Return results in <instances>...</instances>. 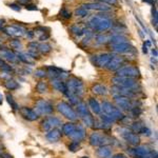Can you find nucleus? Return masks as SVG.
I'll return each instance as SVG.
<instances>
[{
  "instance_id": "nucleus-1",
  "label": "nucleus",
  "mask_w": 158,
  "mask_h": 158,
  "mask_svg": "<svg viewBox=\"0 0 158 158\" xmlns=\"http://www.w3.org/2000/svg\"><path fill=\"white\" fill-rule=\"evenodd\" d=\"M101 112H102L101 119L104 121L110 123V125H112L113 122L117 121V120H122V118L125 117L120 110L115 108L112 104H110L108 101L102 102V104H101Z\"/></svg>"
},
{
  "instance_id": "nucleus-2",
  "label": "nucleus",
  "mask_w": 158,
  "mask_h": 158,
  "mask_svg": "<svg viewBox=\"0 0 158 158\" xmlns=\"http://www.w3.org/2000/svg\"><path fill=\"white\" fill-rule=\"evenodd\" d=\"M112 20L106 15V13L99 14V15L93 16L90 21H89V27H91L92 31L95 32H104L112 27Z\"/></svg>"
},
{
  "instance_id": "nucleus-3",
  "label": "nucleus",
  "mask_w": 158,
  "mask_h": 158,
  "mask_svg": "<svg viewBox=\"0 0 158 158\" xmlns=\"http://www.w3.org/2000/svg\"><path fill=\"white\" fill-rule=\"evenodd\" d=\"M67 84V96H77V97H81L83 94V83L81 80L78 78L72 77L65 82Z\"/></svg>"
},
{
  "instance_id": "nucleus-4",
  "label": "nucleus",
  "mask_w": 158,
  "mask_h": 158,
  "mask_svg": "<svg viewBox=\"0 0 158 158\" xmlns=\"http://www.w3.org/2000/svg\"><path fill=\"white\" fill-rule=\"evenodd\" d=\"M112 81L114 82V85H116V86L130 89V90H134V91H137V89L139 88V83L135 78L116 76L112 79Z\"/></svg>"
},
{
  "instance_id": "nucleus-5",
  "label": "nucleus",
  "mask_w": 158,
  "mask_h": 158,
  "mask_svg": "<svg viewBox=\"0 0 158 158\" xmlns=\"http://www.w3.org/2000/svg\"><path fill=\"white\" fill-rule=\"evenodd\" d=\"M90 144L93 146H108L109 143H111L112 139L108 137L104 134L98 133V132H94L91 134L90 136Z\"/></svg>"
},
{
  "instance_id": "nucleus-6",
  "label": "nucleus",
  "mask_w": 158,
  "mask_h": 158,
  "mask_svg": "<svg viewBox=\"0 0 158 158\" xmlns=\"http://www.w3.org/2000/svg\"><path fill=\"white\" fill-rule=\"evenodd\" d=\"M57 110L58 112L61 113L62 115L65 117V118L70 119V120H76L78 118L76 112L73 110V108L67 104V102H64V101H61L57 104Z\"/></svg>"
},
{
  "instance_id": "nucleus-7",
  "label": "nucleus",
  "mask_w": 158,
  "mask_h": 158,
  "mask_svg": "<svg viewBox=\"0 0 158 158\" xmlns=\"http://www.w3.org/2000/svg\"><path fill=\"white\" fill-rule=\"evenodd\" d=\"M116 76L136 78V77H139V70L136 67L125 65V67H121L120 69L116 71Z\"/></svg>"
},
{
  "instance_id": "nucleus-8",
  "label": "nucleus",
  "mask_w": 158,
  "mask_h": 158,
  "mask_svg": "<svg viewBox=\"0 0 158 158\" xmlns=\"http://www.w3.org/2000/svg\"><path fill=\"white\" fill-rule=\"evenodd\" d=\"M35 109L37 111V114L39 115H49L54 111V108H53V104L48 100H44V99H40L36 102V106H35Z\"/></svg>"
},
{
  "instance_id": "nucleus-9",
  "label": "nucleus",
  "mask_w": 158,
  "mask_h": 158,
  "mask_svg": "<svg viewBox=\"0 0 158 158\" xmlns=\"http://www.w3.org/2000/svg\"><path fill=\"white\" fill-rule=\"evenodd\" d=\"M119 132H120L119 134L121 135L122 138H123L128 143H130L131 146H138V144H139L140 138L137 134L129 131L128 129H120Z\"/></svg>"
},
{
  "instance_id": "nucleus-10",
  "label": "nucleus",
  "mask_w": 158,
  "mask_h": 158,
  "mask_svg": "<svg viewBox=\"0 0 158 158\" xmlns=\"http://www.w3.org/2000/svg\"><path fill=\"white\" fill-rule=\"evenodd\" d=\"M113 55L109 54V53H104V54L100 55H96V56H93L91 58L92 63L96 65L97 67H106L108 65V63L110 62V60L112 59Z\"/></svg>"
},
{
  "instance_id": "nucleus-11",
  "label": "nucleus",
  "mask_w": 158,
  "mask_h": 158,
  "mask_svg": "<svg viewBox=\"0 0 158 158\" xmlns=\"http://www.w3.org/2000/svg\"><path fill=\"white\" fill-rule=\"evenodd\" d=\"M60 125V119H58L57 117H54V116H49V117L44 118L41 121V128H42L43 131L46 132L51 131L53 129H57Z\"/></svg>"
},
{
  "instance_id": "nucleus-12",
  "label": "nucleus",
  "mask_w": 158,
  "mask_h": 158,
  "mask_svg": "<svg viewBox=\"0 0 158 158\" xmlns=\"http://www.w3.org/2000/svg\"><path fill=\"white\" fill-rule=\"evenodd\" d=\"M82 7L84 10H96V11H99V12H109L111 7H110L109 4L104 2H90V3H83L82 4Z\"/></svg>"
},
{
  "instance_id": "nucleus-13",
  "label": "nucleus",
  "mask_w": 158,
  "mask_h": 158,
  "mask_svg": "<svg viewBox=\"0 0 158 158\" xmlns=\"http://www.w3.org/2000/svg\"><path fill=\"white\" fill-rule=\"evenodd\" d=\"M114 99H115L116 104H117L119 108H121L122 110L131 111L133 108H135L134 102L130 99V98L122 97V96H114Z\"/></svg>"
},
{
  "instance_id": "nucleus-14",
  "label": "nucleus",
  "mask_w": 158,
  "mask_h": 158,
  "mask_svg": "<svg viewBox=\"0 0 158 158\" xmlns=\"http://www.w3.org/2000/svg\"><path fill=\"white\" fill-rule=\"evenodd\" d=\"M112 93L114 94V96H122V97H127L131 99L132 97H134L136 95L137 91L134 90H130V89H125L120 88V86H116L114 85L112 88Z\"/></svg>"
},
{
  "instance_id": "nucleus-15",
  "label": "nucleus",
  "mask_w": 158,
  "mask_h": 158,
  "mask_svg": "<svg viewBox=\"0 0 158 158\" xmlns=\"http://www.w3.org/2000/svg\"><path fill=\"white\" fill-rule=\"evenodd\" d=\"M19 113H20V115L23 118H25L29 121H35V120L39 118V115L36 113V111H34V110L30 109V108H27V106L21 108L19 110Z\"/></svg>"
},
{
  "instance_id": "nucleus-16",
  "label": "nucleus",
  "mask_w": 158,
  "mask_h": 158,
  "mask_svg": "<svg viewBox=\"0 0 158 158\" xmlns=\"http://www.w3.org/2000/svg\"><path fill=\"white\" fill-rule=\"evenodd\" d=\"M3 32L9 35V36H22L25 35V33L27 32L25 27H19V25H12V27H6L5 29H3Z\"/></svg>"
},
{
  "instance_id": "nucleus-17",
  "label": "nucleus",
  "mask_w": 158,
  "mask_h": 158,
  "mask_svg": "<svg viewBox=\"0 0 158 158\" xmlns=\"http://www.w3.org/2000/svg\"><path fill=\"white\" fill-rule=\"evenodd\" d=\"M112 51L118 54H128V53L134 52V48L129 42H123L112 46Z\"/></svg>"
},
{
  "instance_id": "nucleus-18",
  "label": "nucleus",
  "mask_w": 158,
  "mask_h": 158,
  "mask_svg": "<svg viewBox=\"0 0 158 158\" xmlns=\"http://www.w3.org/2000/svg\"><path fill=\"white\" fill-rule=\"evenodd\" d=\"M125 62V59L123 57H120V56H113L112 59L110 60V62L106 65V69L110 71H117L118 69L121 67V65Z\"/></svg>"
},
{
  "instance_id": "nucleus-19",
  "label": "nucleus",
  "mask_w": 158,
  "mask_h": 158,
  "mask_svg": "<svg viewBox=\"0 0 158 158\" xmlns=\"http://www.w3.org/2000/svg\"><path fill=\"white\" fill-rule=\"evenodd\" d=\"M84 136H85V130L82 125H77L73 133L70 135L71 138H72L74 141H77V142H79L80 140L83 139Z\"/></svg>"
},
{
  "instance_id": "nucleus-20",
  "label": "nucleus",
  "mask_w": 158,
  "mask_h": 158,
  "mask_svg": "<svg viewBox=\"0 0 158 158\" xmlns=\"http://www.w3.org/2000/svg\"><path fill=\"white\" fill-rule=\"evenodd\" d=\"M96 155L98 158H110L112 155V149L110 146H101L96 151Z\"/></svg>"
},
{
  "instance_id": "nucleus-21",
  "label": "nucleus",
  "mask_w": 158,
  "mask_h": 158,
  "mask_svg": "<svg viewBox=\"0 0 158 158\" xmlns=\"http://www.w3.org/2000/svg\"><path fill=\"white\" fill-rule=\"evenodd\" d=\"M46 139L51 141V142H56L61 138V131L58 129H53L51 131L48 132V134L46 135Z\"/></svg>"
},
{
  "instance_id": "nucleus-22",
  "label": "nucleus",
  "mask_w": 158,
  "mask_h": 158,
  "mask_svg": "<svg viewBox=\"0 0 158 158\" xmlns=\"http://www.w3.org/2000/svg\"><path fill=\"white\" fill-rule=\"evenodd\" d=\"M52 85L55 90H57V91L61 92V93H63L64 95L67 94V84H65V82H63V80L58 79V78L53 79Z\"/></svg>"
},
{
  "instance_id": "nucleus-23",
  "label": "nucleus",
  "mask_w": 158,
  "mask_h": 158,
  "mask_svg": "<svg viewBox=\"0 0 158 158\" xmlns=\"http://www.w3.org/2000/svg\"><path fill=\"white\" fill-rule=\"evenodd\" d=\"M62 70L58 69L56 67H46V76H49L50 78L52 79H57L60 76Z\"/></svg>"
},
{
  "instance_id": "nucleus-24",
  "label": "nucleus",
  "mask_w": 158,
  "mask_h": 158,
  "mask_svg": "<svg viewBox=\"0 0 158 158\" xmlns=\"http://www.w3.org/2000/svg\"><path fill=\"white\" fill-rule=\"evenodd\" d=\"M76 111H77V116H80V117H84V116L89 115L90 112H89V108L88 106L83 102H79V104H76Z\"/></svg>"
},
{
  "instance_id": "nucleus-25",
  "label": "nucleus",
  "mask_w": 158,
  "mask_h": 158,
  "mask_svg": "<svg viewBox=\"0 0 158 158\" xmlns=\"http://www.w3.org/2000/svg\"><path fill=\"white\" fill-rule=\"evenodd\" d=\"M89 106H90V109H91L95 114L99 115L101 113V106L95 98H90V99H89Z\"/></svg>"
},
{
  "instance_id": "nucleus-26",
  "label": "nucleus",
  "mask_w": 158,
  "mask_h": 158,
  "mask_svg": "<svg viewBox=\"0 0 158 158\" xmlns=\"http://www.w3.org/2000/svg\"><path fill=\"white\" fill-rule=\"evenodd\" d=\"M109 42H111L112 46L114 44H119V43H123V42H128V40L125 36H122L120 34H116V35H113L111 38H110Z\"/></svg>"
},
{
  "instance_id": "nucleus-27",
  "label": "nucleus",
  "mask_w": 158,
  "mask_h": 158,
  "mask_svg": "<svg viewBox=\"0 0 158 158\" xmlns=\"http://www.w3.org/2000/svg\"><path fill=\"white\" fill-rule=\"evenodd\" d=\"M0 54H1L2 57L5 58L6 60L11 61V62H15V61L17 60V56L13 52H11V50L4 49L3 51H0Z\"/></svg>"
},
{
  "instance_id": "nucleus-28",
  "label": "nucleus",
  "mask_w": 158,
  "mask_h": 158,
  "mask_svg": "<svg viewBox=\"0 0 158 158\" xmlns=\"http://www.w3.org/2000/svg\"><path fill=\"white\" fill-rule=\"evenodd\" d=\"M92 92L96 95H106L108 93V89L102 84H94L92 86Z\"/></svg>"
},
{
  "instance_id": "nucleus-29",
  "label": "nucleus",
  "mask_w": 158,
  "mask_h": 158,
  "mask_svg": "<svg viewBox=\"0 0 158 158\" xmlns=\"http://www.w3.org/2000/svg\"><path fill=\"white\" fill-rule=\"evenodd\" d=\"M17 59H19V61H21L25 64H34V61L31 59V57L27 54L25 53H18L17 54Z\"/></svg>"
},
{
  "instance_id": "nucleus-30",
  "label": "nucleus",
  "mask_w": 158,
  "mask_h": 158,
  "mask_svg": "<svg viewBox=\"0 0 158 158\" xmlns=\"http://www.w3.org/2000/svg\"><path fill=\"white\" fill-rule=\"evenodd\" d=\"M75 128H76V125H74V123H71V122H69V123H65V125H63V127H62V133H63L64 135L70 136L71 134L74 132Z\"/></svg>"
},
{
  "instance_id": "nucleus-31",
  "label": "nucleus",
  "mask_w": 158,
  "mask_h": 158,
  "mask_svg": "<svg viewBox=\"0 0 158 158\" xmlns=\"http://www.w3.org/2000/svg\"><path fill=\"white\" fill-rule=\"evenodd\" d=\"M111 125L110 123L108 122L104 121L102 119H100L99 121H94V125H93V128H96L98 130H108V129L111 128Z\"/></svg>"
},
{
  "instance_id": "nucleus-32",
  "label": "nucleus",
  "mask_w": 158,
  "mask_h": 158,
  "mask_svg": "<svg viewBox=\"0 0 158 158\" xmlns=\"http://www.w3.org/2000/svg\"><path fill=\"white\" fill-rule=\"evenodd\" d=\"M82 121H83V125L86 127V128H93V125H94V118H93V116L91 114H89V115L84 116V117H82Z\"/></svg>"
},
{
  "instance_id": "nucleus-33",
  "label": "nucleus",
  "mask_w": 158,
  "mask_h": 158,
  "mask_svg": "<svg viewBox=\"0 0 158 158\" xmlns=\"http://www.w3.org/2000/svg\"><path fill=\"white\" fill-rule=\"evenodd\" d=\"M38 51H39L41 54H48V53H50L51 51H52V46H51V44H49V43H40V44H38Z\"/></svg>"
},
{
  "instance_id": "nucleus-34",
  "label": "nucleus",
  "mask_w": 158,
  "mask_h": 158,
  "mask_svg": "<svg viewBox=\"0 0 158 158\" xmlns=\"http://www.w3.org/2000/svg\"><path fill=\"white\" fill-rule=\"evenodd\" d=\"M36 91L39 94H44L48 92V83L44 81H39L36 84Z\"/></svg>"
},
{
  "instance_id": "nucleus-35",
  "label": "nucleus",
  "mask_w": 158,
  "mask_h": 158,
  "mask_svg": "<svg viewBox=\"0 0 158 158\" xmlns=\"http://www.w3.org/2000/svg\"><path fill=\"white\" fill-rule=\"evenodd\" d=\"M4 86H5L7 90H10V91H13V90L18 89L19 84H18V82H16L15 80H13V79H9V80H6V81L4 82Z\"/></svg>"
},
{
  "instance_id": "nucleus-36",
  "label": "nucleus",
  "mask_w": 158,
  "mask_h": 158,
  "mask_svg": "<svg viewBox=\"0 0 158 158\" xmlns=\"http://www.w3.org/2000/svg\"><path fill=\"white\" fill-rule=\"evenodd\" d=\"M70 31L71 33L74 34V35H76V36H82L83 35V29H81L80 27H78V25H72V27H70Z\"/></svg>"
},
{
  "instance_id": "nucleus-37",
  "label": "nucleus",
  "mask_w": 158,
  "mask_h": 158,
  "mask_svg": "<svg viewBox=\"0 0 158 158\" xmlns=\"http://www.w3.org/2000/svg\"><path fill=\"white\" fill-rule=\"evenodd\" d=\"M5 97H6V100H7V102H9V104L11 106V108H12V109L14 110V111L18 110V104H17V102H16V101L14 100V98H13L12 95L6 94Z\"/></svg>"
},
{
  "instance_id": "nucleus-38",
  "label": "nucleus",
  "mask_w": 158,
  "mask_h": 158,
  "mask_svg": "<svg viewBox=\"0 0 158 158\" xmlns=\"http://www.w3.org/2000/svg\"><path fill=\"white\" fill-rule=\"evenodd\" d=\"M143 127H144V125H142L141 122H134L132 125V131H133V133L140 134V131Z\"/></svg>"
},
{
  "instance_id": "nucleus-39",
  "label": "nucleus",
  "mask_w": 158,
  "mask_h": 158,
  "mask_svg": "<svg viewBox=\"0 0 158 158\" xmlns=\"http://www.w3.org/2000/svg\"><path fill=\"white\" fill-rule=\"evenodd\" d=\"M75 15L77 16V17H81V18H83V17H86V16L89 15V13L86 10H84L83 7H79V9H77L76 11H75Z\"/></svg>"
},
{
  "instance_id": "nucleus-40",
  "label": "nucleus",
  "mask_w": 158,
  "mask_h": 158,
  "mask_svg": "<svg viewBox=\"0 0 158 158\" xmlns=\"http://www.w3.org/2000/svg\"><path fill=\"white\" fill-rule=\"evenodd\" d=\"M95 40H96V42L98 44H104V43H106L109 41V38L104 35H97V36L95 37Z\"/></svg>"
},
{
  "instance_id": "nucleus-41",
  "label": "nucleus",
  "mask_w": 158,
  "mask_h": 158,
  "mask_svg": "<svg viewBox=\"0 0 158 158\" xmlns=\"http://www.w3.org/2000/svg\"><path fill=\"white\" fill-rule=\"evenodd\" d=\"M35 77L37 78H43V77L46 76V71L44 69H38V70L35 71V73H34Z\"/></svg>"
},
{
  "instance_id": "nucleus-42",
  "label": "nucleus",
  "mask_w": 158,
  "mask_h": 158,
  "mask_svg": "<svg viewBox=\"0 0 158 158\" xmlns=\"http://www.w3.org/2000/svg\"><path fill=\"white\" fill-rule=\"evenodd\" d=\"M60 16L63 19H70L72 17V14H71L70 11H67V9H62L60 11Z\"/></svg>"
},
{
  "instance_id": "nucleus-43",
  "label": "nucleus",
  "mask_w": 158,
  "mask_h": 158,
  "mask_svg": "<svg viewBox=\"0 0 158 158\" xmlns=\"http://www.w3.org/2000/svg\"><path fill=\"white\" fill-rule=\"evenodd\" d=\"M78 148H79V142H77V141L71 142L70 146H69V150L72 151V152H76L77 150H78Z\"/></svg>"
},
{
  "instance_id": "nucleus-44",
  "label": "nucleus",
  "mask_w": 158,
  "mask_h": 158,
  "mask_svg": "<svg viewBox=\"0 0 158 158\" xmlns=\"http://www.w3.org/2000/svg\"><path fill=\"white\" fill-rule=\"evenodd\" d=\"M10 44H11V46H12L13 49H16V50H18V49H20V48H21V43L19 42V40H17V39L12 40Z\"/></svg>"
},
{
  "instance_id": "nucleus-45",
  "label": "nucleus",
  "mask_w": 158,
  "mask_h": 158,
  "mask_svg": "<svg viewBox=\"0 0 158 158\" xmlns=\"http://www.w3.org/2000/svg\"><path fill=\"white\" fill-rule=\"evenodd\" d=\"M96 2H104L109 4V5H116L117 4V0H95Z\"/></svg>"
},
{
  "instance_id": "nucleus-46",
  "label": "nucleus",
  "mask_w": 158,
  "mask_h": 158,
  "mask_svg": "<svg viewBox=\"0 0 158 158\" xmlns=\"http://www.w3.org/2000/svg\"><path fill=\"white\" fill-rule=\"evenodd\" d=\"M9 6L11 7V9L14 10V11H17V12H19V11L21 10L20 5H18V4H15V3H11V4H9Z\"/></svg>"
},
{
  "instance_id": "nucleus-47",
  "label": "nucleus",
  "mask_w": 158,
  "mask_h": 158,
  "mask_svg": "<svg viewBox=\"0 0 158 158\" xmlns=\"http://www.w3.org/2000/svg\"><path fill=\"white\" fill-rule=\"evenodd\" d=\"M50 38V34H49V32L48 33H43L41 36L39 37V40L40 41H44V40H48Z\"/></svg>"
},
{
  "instance_id": "nucleus-48",
  "label": "nucleus",
  "mask_w": 158,
  "mask_h": 158,
  "mask_svg": "<svg viewBox=\"0 0 158 158\" xmlns=\"http://www.w3.org/2000/svg\"><path fill=\"white\" fill-rule=\"evenodd\" d=\"M25 7L27 10H30V11H37V6L35 4H27Z\"/></svg>"
},
{
  "instance_id": "nucleus-49",
  "label": "nucleus",
  "mask_w": 158,
  "mask_h": 158,
  "mask_svg": "<svg viewBox=\"0 0 158 158\" xmlns=\"http://www.w3.org/2000/svg\"><path fill=\"white\" fill-rule=\"evenodd\" d=\"M27 46H29L30 49H36V48H38V43L36 41H34V42H30Z\"/></svg>"
},
{
  "instance_id": "nucleus-50",
  "label": "nucleus",
  "mask_w": 158,
  "mask_h": 158,
  "mask_svg": "<svg viewBox=\"0 0 158 158\" xmlns=\"http://www.w3.org/2000/svg\"><path fill=\"white\" fill-rule=\"evenodd\" d=\"M0 158H13V156L11 154H9V153H1Z\"/></svg>"
},
{
  "instance_id": "nucleus-51",
  "label": "nucleus",
  "mask_w": 158,
  "mask_h": 158,
  "mask_svg": "<svg viewBox=\"0 0 158 158\" xmlns=\"http://www.w3.org/2000/svg\"><path fill=\"white\" fill-rule=\"evenodd\" d=\"M112 158H128V157H127L125 155H123V154H120V153H119V154H116V155H114Z\"/></svg>"
},
{
  "instance_id": "nucleus-52",
  "label": "nucleus",
  "mask_w": 158,
  "mask_h": 158,
  "mask_svg": "<svg viewBox=\"0 0 158 158\" xmlns=\"http://www.w3.org/2000/svg\"><path fill=\"white\" fill-rule=\"evenodd\" d=\"M27 38H30V39H32V38H33V36H34V32H32V31H30V32H27Z\"/></svg>"
},
{
  "instance_id": "nucleus-53",
  "label": "nucleus",
  "mask_w": 158,
  "mask_h": 158,
  "mask_svg": "<svg viewBox=\"0 0 158 158\" xmlns=\"http://www.w3.org/2000/svg\"><path fill=\"white\" fill-rule=\"evenodd\" d=\"M143 1L150 3V4H152V5H154V2H155V0H143Z\"/></svg>"
},
{
  "instance_id": "nucleus-54",
  "label": "nucleus",
  "mask_w": 158,
  "mask_h": 158,
  "mask_svg": "<svg viewBox=\"0 0 158 158\" xmlns=\"http://www.w3.org/2000/svg\"><path fill=\"white\" fill-rule=\"evenodd\" d=\"M143 53L144 54L148 53V46H146V44H143Z\"/></svg>"
},
{
  "instance_id": "nucleus-55",
  "label": "nucleus",
  "mask_w": 158,
  "mask_h": 158,
  "mask_svg": "<svg viewBox=\"0 0 158 158\" xmlns=\"http://www.w3.org/2000/svg\"><path fill=\"white\" fill-rule=\"evenodd\" d=\"M19 1H21V2H29L31 0H19Z\"/></svg>"
},
{
  "instance_id": "nucleus-56",
  "label": "nucleus",
  "mask_w": 158,
  "mask_h": 158,
  "mask_svg": "<svg viewBox=\"0 0 158 158\" xmlns=\"http://www.w3.org/2000/svg\"><path fill=\"white\" fill-rule=\"evenodd\" d=\"M0 104H2V97H1V95H0Z\"/></svg>"
},
{
  "instance_id": "nucleus-57",
  "label": "nucleus",
  "mask_w": 158,
  "mask_h": 158,
  "mask_svg": "<svg viewBox=\"0 0 158 158\" xmlns=\"http://www.w3.org/2000/svg\"><path fill=\"white\" fill-rule=\"evenodd\" d=\"M82 158H89V157H82Z\"/></svg>"
}]
</instances>
